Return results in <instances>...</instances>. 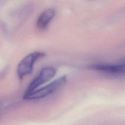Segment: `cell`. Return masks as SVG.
<instances>
[{
    "label": "cell",
    "mask_w": 125,
    "mask_h": 125,
    "mask_svg": "<svg viewBox=\"0 0 125 125\" xmlns=\"http://www.w3.org/2000/svg\"><path fill=\"white\" fill-rule=\"evenodd\" d=\"M66 76L63 75L42 87L37 89L30 93L24 94L23 98L28 100L43 98L62 87L66 83Z\"/></svg>",
    "instance_id": "6da1fadb"
},
{
    "label": "cell",
    "mask_w": 125,
    "mask_h": 125,
    "mask_svg": "<svg viewBox=\"0 0 125 125\" xmlns=\"http://www.w3.org/2000/svg\"><path fill=\"white\" fill-rule=\"evenodd\" d=\"M45 56L44 52L40 51H35L26 56L20 62L17 67V73L19 79L22 80L25 76L30 74L35 62Z\"/></svg>",
    "instance_id": "7a4b0ae2"
},
{
    "label": "cell",
    "mask_w": 125,
    "mask_h": 125,
    "mask_svg": "<svg viewBox=\"0 0 125 125\" xmlns=\"http://www.w3.org/2000/svg\"><path fill=\"white\" fill-rule=\"evenodd\" d=\"M56 73V69L51 66L42 68L37 76L30 82L24 94L30 93L38 89L42 85L50 81Z\"/></svg>",
    "instance_id": "3957f363"
},
{
    "label": "cell",
    "mask_w": 125,
    "mask_h": 125,
    "mask_svg": "<svg viewBox=\"0 0 125 125\" xmlns=\"http://www.w3.org/2000/svg\"><path fill=\"white\" fill-rule=\"evenodd\" d=\"M93 70L114 76H125V65L94 64L89 66Z\"/></svg>",
    "instance_id": "277c9868"
},
{
    "label": "cell",
    "mask_w": 125,
    "mask_h": 125,
    "mask_svg": "<svg viewBox=\"0 0 125 125\" xmlns=\"http://www.w3.org/2000/svg\"><path fill=\"white\" fill-rule=\"evenodd\" d=\"M55 14V10L53 8H49L42 12L37 19V27L41 30L45 29L54 17Z\"/></svg>",
    "instance_id": "5b68a950"
}]
</instances>
